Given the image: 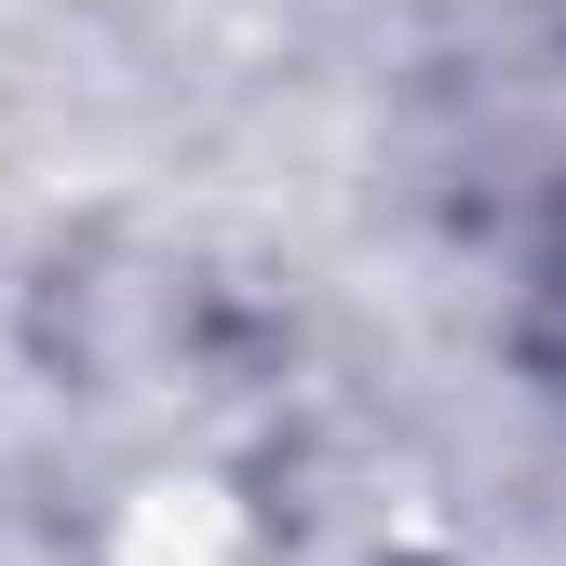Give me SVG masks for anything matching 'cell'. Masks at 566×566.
<instances>
[{"label":"cell","mask_w":566,"mask_h":566,"mask_svg":"<svg viewBox=\"0 0 566 566\" xmlns=\"http://www.w3.org/2000/svg\"><path fill=\"white\" fill-rule=\"evenodd\" d=\"M539 365L566 378V256H553V297H539Z\"/></svg>","instance_id":"cell-1"}]
</instances>
